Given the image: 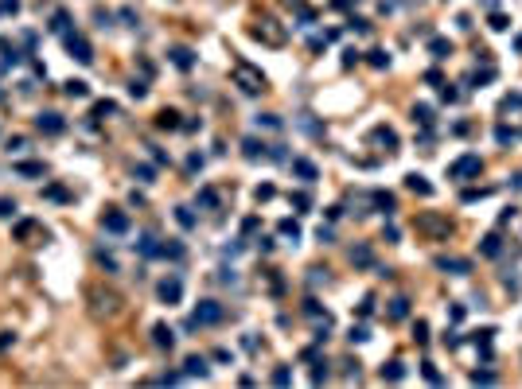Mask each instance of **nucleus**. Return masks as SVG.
I'll use <instances>...</instances> for the list:
<instances>
[{
    "mask_svg": "<svg viewBox=\"0 0 522 389\" xmlns=\"http://www.w3.org/2000/svg\"><path fill=\"white\" fill-rule=\"evenodd\" d=\"M468 381H472V386H495L499 374H495V370H475V374L468 377Z\"/></svg>",
    "mask_w": 522,
    "mask_h": 389,
    "instance_id": "30",
    "label": "nucleus"
},
{
    "mask_svg": "<svg viewBox=\"0 0 522 389\" xmlns=\"http://www.w3.org/2000/svg\"><path fill=\"white\" fill-rule=\"evenodd\" d=\"M36 129L43 136H59V133H67V121H62V113L47 110V113H39V117H36Z\"/></svg>",
    "mask_w": 522,
    "mask_h": 389,
    "instance_id": "8",
    "label": "nucleus"
},
{
    "mask_svg": "<svg viewBox=\"0 0 522 389\" xmlns=\"http://www.w3.org/2000/svg\"><path fill=\"white\" fill-rule=\"evenodd\" d=\"M405 377V366L401 362H386L382 366V381H401Z\"/></svg>",
    "mask_w": 522,
    "mask_h": 389,
    "instance_id": "28",
    "label": "nucleus"
},
{
    "mask_svg": "<svg viewBox=\"0 0 522 389\" xmlns=\"http://www.w3.org/2000/svg\"><path fill=\"white\" fill-rule=\"evenodd\" d=\"M429 51H433V59L440 62V59H449V55H452V43L437 36V39H429Z\"/></svg>",
    "mask_w": 522,
    "mask_h": 389,
    "instance_id": "23",
    "label": "nucleus"
},
{
    "mask_svg": "<svg viewBox=\"0 0 522 389\" xmlns=\"http://www.w3.org/2000/svg\"><path fill=\"white\" fill-rule=\"evenodd\" d=\"M129 226H133V222H129V214H125V210H106V214H102V230L117 234V238H121V234H129Z\"/></svg>",
    "mask_w": 522,
    "mask_h": 389,
    "instance_id": "9",
    "label": "nucleus"
},
{
    "mask_svg": "<svg viewBox=\"0 0 522 389\" xmlns=\"http://www.w3.org/2000/svg\"><path fill=\"white\" fill-rule=\"evenodd\" d=\"M503 110H522V94H507L503 97Z\"/></svg>",
    "mask_w": 522,
    "mask_h": 389,
    "instance_id": "50",
    "label": "nucleus"
},
{
    "mask_svg": "<svg viewBox=\"0 0 522 389\" xmlns=\"http://www.w3.org/2000/svg\"><path fill=\"white\" fill-rule=\"evenodd\" d=\"M12 342H16V335H12V331H0V351H8Z\"/></svg>",
    "mask_w": 522,
    "mask_h": 389,
    "instance_id": "54",
    "label": "nucleus"
},
{
    "mask_svg": "<svg viewBox=\"0 0 522 389\" xmlns=\"http://www.w3.org/2000/svg\"><path fill=\"white\" fill-rule=\"evenodd\" d=\"M12 171L24 175V179H43V175H47V164H43V160H16Z\"/></svg>",
    "mask_w": 522,
    "mask_h": 389,
    "instance_id": "10",
    "label": "nucleus"
},
{
    "mask_svg": "<svg viewBox=\"0 0 522 389\" xmlns=\"http://www.w3.org/2000/svg\"><path fill=\"white\" fill-rule=\"evenodd\" d=\"M176 218H180V226H183V230H191V226H195V214H191L187 207H180V210H176Z\"/></svg>",
    "mask_w": 522,
    "mask_h": 389,
    "instance_id": "44",
    "label": "nucleus"
},
{
    "mask_svg": "<svg viewBox=\"0 0 522 389\" xmlns=\"http://www.w3.org/2000/svg\"><path fill=\"white\" fill-rule=\"evenodd\" d=\"M67 51H71V59L74 62H82V66H90L94 62V47H90V39L82 36V32H67Z\"/></svg>",
    "mask_w": 522,
    "mask_h": 389,
    "instance_id": "5",
    "label": "nucleus"
},
{
    "mask_svg": "<svg viewBox=\"0 0 522 389\" xmlns=\"http://www.w3.org/2000/svg\"><path fill=\"white\" fill-rule=\"evenodd\" d=\"M51 32H55V36H67V32H71V16L67 12H51Z\"/></svg>",
    "mask_w": 522,
    "mask_h": 389,
    "instance_id": "26",
    "label": "nucleus"
},
{
    "mask_svg": "<svg viewBox=\"0 0 522 389\" xmlns=\"http://www.w3.org/2000/svg\"><path fill=\"white\" fill-rule=\"evenodd\" d=\"M370 203H375L382 214H394V194H390V191H375V194H370Z\"/></svg>",
    "mask_w": 522,
    "mask_h": 389,
    "instance_id": "24",
    "label": "nucleus"
},
{
    "mask_svg": "<svg viewBox=\"0 0 522 389\" xmlns=\"http://www.w3.org/2000/svg\"><path fill=\"white\" fill-rule=\"evenodd\" d=\"M292 175H296L300 183H316V179H320V168L312 164V160L296 156V160H292Z\"/></svg>",
    "mask_w": 522,
    "mask_h": 389,
    "instance_id": "12",
    "label": "nucleus"
},
{
    "mask_svg": "<svg viewBox=\"0 0 522 389\" xmlns=\"http://www.w3.org/2000/svg\"><path fill=\"white\" fill-rule=\"evenodd\" d=\"M370 140H378V145H386V152H394V148H398V133H394L390 125H378L375 133H370Z\"/></svg>",
    "mask_w": 522,
    "mask_h": 389,
    "instance_id": "16",
    "label": "nucleus"
},
{
    "mask_svg": "<svg viewBox=\"0 0 522 389\" xmlns=\"http://www.w3.org/2000/svg\"><path fill=\"white\" fill-rule=\"evenodd\" d=\"M187 168L199 171V168H203V156H199V152H191V156H187Z\"/></svg>",
    "mask_w": 522,
    "mask_h": 389,
    "instance_id": "55",
    "label": "nucleus"
},
{
    "mask_svg": "<svg viewBox=\"0 0 522 389\" xmlns=\"http://www.w3.org/2000/svg\"><path fill=\"white\" fill-rule=\"evenodd\" d=\"M133 175L141 183H152V175H156V168H148V164H141V168H133Z\"/></svg>",
    "mask_w": 522,
    "mask_h": 389,
    "instance_id": "45",
    "label": "nucleus"
},
{
    "mask_svg": "<svg viewBox=\"0 0 522 389\" xmlns=\"http://www.w3.org/2000/svg\"><path fill=\"white\" fill-rule=\"evenodd\" d=\"M285 4H292V8H300V4H304V0H285Z\"/></svg>",
    "mask_w": 522,
    "mask_h": 389,
    "instance_id": "59",
    "label": "nucleus"
},
{
    "mask_svg": "<svg viewBox=\"0 0 522 389\" xmlns=\"http://www.w3.org/2000/svg\"><path fill=\"white\" fill-rule=\"evenodd\" d=\"M230 78H234V86H238L242 94H250V97H257V94H265L269 90V78L257 71V66H250V62H234Z\"/></svg>",
    "mask_w": 522,
    "mask_h": 389,
    "instance_id": "1",
    "label": "nucleus"
},
{
    "mask_svg": "<svg viewBox=\"0 0 522 389\" xmlns=\"http://www.w3.org/2000/svg\"><path fill=\"white\" fill-rule=\"evenodd\" d=\"M269 148H273V145L257 140V136H246V140H242V156L246 160H269Z\"/></svg>",
    "mask_w": 522,
    "mask_h": 389,
    "instance_id": "13",
    "label": "nucleus"
},
{
    "mask_svg": "<svg viewBox=\"0 0 522 389\" xmlns=\"http://www.w3.org/2000/svg\"><path fill=\"white\" fill-rule=\"evenodd\" d=\"M277 234H281V238H285V242H292V245H296V242H300V222H292V218H281V222H277Z\"/></svg>",
    "mask_w": 522,
    "mask_h": 389,
    "instance_id": "21",
    "label": "nucleus"
},
{
    "mask_svg": "<svg viewBox=\"0 0 522 389\" xmlns=\"http://www.w3.org/2000/svg\"><path fill=\"white\" fill-rule=\"evenodd\" d=\"M366 62H370V66H378V71H386V66H390V55H386V51H366Z\"/></svg>",
    "mask_w": 522,
    "mask_h": 389,
    "instance_id": "32",
    "label": "nucleus"
},
{
    "mask_svg": "<svg viewBox=\"0 0 522 389\" xmlns=\"http://www.w3.org/2000/svg\"><path fill=\"white\" fill-rule=\"evenodd\" d=\"M347 339H351V342H366V339H370V327H366V323H359V327H351V335H347Z\"/></svg>",
    "mask_w": 522,
    "mask_h": 389,
    "instance_id": "43",
    "label": "nucleus"
},
{
    "mask_svg": "<svg viewBox=\"0 0 522 389\" xmlns=\"http://www.w3.org/2000/svg\"><path fill=\"white\" fill-rule=\"evenodd\" d=\"M479 171H484V160L475 156V152H464L449 164V179L456 183H468V179H479Z\"/></svg>",
    "mask_w": 522,
    "mask_h": 389,
    "instance_id": "3",
    "label": "nucleus"
},
{
    "mask_svg": "<svg viewBox=\"0 0 522 389\" xmlns=\"http://www.w3.org/2000/svg\"><path fill=\"white\" fill-rule=\"evenodd\" d=\"M133 245H137V253H141V257H160V238H156V230H141Z\"/></svg>",
    "mask_w": 522,
    "mask_h": 389,
    "instance_id": "11",
    "label": "nucleus"
},
{
    "mask_svg": "<svg viewBox=\"0 0 522 389\" xmlns=\"http://www.w3.org/2000/svg\"><path fill=\"white\" fill-rule=\"evenodd\" d=\"M199 207L215 210V207H219V191H215V187H203V191H199Z\"/></svg>",
    "mask_w": 522,
    "mask_h": 389,
    "instance_id": "29",
    "label": "nucleus"
},
{
    "mask_svg": "<svg viewBox=\"0 0 522 389\" xmlns=\"http://www.w3.org/2000/svg\"><path fill=\"white\" fill-rule=\"evenodd\" d=\"M413 121L429 129V125H433V105H413Z\"/></svg>",
    "mask_w": 522,
    "mask_h": 389,
    "instance_id": "33",
    "label": "nucleus"
},
{
    "mask_svg": "<svg viewBox=\"0 0 522 389\" xmlns=\"http://www.w3.org/2000/svg\"><path fill=\"white\" fill-rule=\"evenodd\" d=\"M405 316H410V300H405V296H394L390 308H386V319H390V323H401Z\"/></svg>",
    "mask_w": 522,
    "mask_h": 389,
    "instance_id": "14",
    "label": "nucleus"
},
{
    "mask_svg": "<svg viewBox=\"0 0 522 389\" xmlns=\"http://www.w3.org/2000/svg\"><path fill=\"white\" fill-rule=\"evenodd\" d=\"M355 4H363V0H331L335 12H347V8H355Z\"/></svg>",
    "mask_w": 522,
    "mask_h": 389,
    "instance_id": "51",
    "label": "nucleus"
},
{
    "mask_svg": "<svg viewBox=\"0 0 522 389\" xmlns=\"http://www.w3.org/2000/svg\"><path fill=\"white\" fill-rule=\"evenodd\" d=\"M413 342H421V347L429 342V323H425V319H417V323H413Z\"/></svg>",
    "mask_w": 522,
    "mask_h": 389,
    "instance_id": "38",
    "label": "nucleus"
},
{
    "mask_svg": "<svg viewBox=\"0 0 522 389\" xmlns=\"http://www.w3.org/2000/svg\"><path fill=\"white\" fill-rule=\"evenodd\" d=\"M273 386H292V370L289 366H277V370H273Z\"/></svg>",
    "mask_w": 522,
    "mask_h": 389,
    "instance_id": "40",
    "label": "nucleus"
},
{
    "mask_svg": "<svg viewBox=\"0 0 522 389\" xmlns=\"http://www.w3.org/2000/svg\"><path fill=\"white\" fill-rule=\"evenodd\" d=\"M152 342H156L160 351H171V347H176V335H171L168 323H156V327H152Z\"/></svg>",
    "mask_w": 522,
    "mask_h": 389,
    "instance_id": "15",
    "label": "nucleus"
},
{
    "mask_svg": "<svg viewBox=\"0 0 522 389\" xmlns=\"http://www.w3.org/2000/svg\"><path fill=\"white\" fill-rule=\"evenodd\" d=\"M20 12V0H0V16H16Z\"/></svg>",
    "mask_w": 522,
    "mask_h": 389,
    "instance_id": "49",
    "label": "nucleus"
},
{
    "mask_svg": "<svg viewBox=\"0 0 522 389\" xmlns=\"http://www.w3.org/2000/svg\"><path fill=\"white\" fill-rule=\"evenodd\" d=\"M156 129H168V133H176V129H183L180 113H176V110H160V113H156Z\"/></svg>",
    "mask_w": 522,
    "mask_h": 389,
    "instance_id": "19",
    "label": "nucleus"
},
{
    "mask_svg": "<svg viewBox=\"0 0 522 389\" xmlns=\"http://www.w3.org/2000/svg\"><path fill=\"white\" fill-rule=\"evenodd\" d=\"M351 261H355V265H370L375 257H370V249H366V245H355V249H351Z\"/></svg>",
    "mask_w": 522,
    "mask_h": 389,
    "instance_id": "37",
    "label": "nucleus"
},
{
    "mask_svg": "<svg viewBox=\"0 0 522 389\" xmlns=\"http://www.w3.org/2000/svg\"><path fill=\"white\" fill-rule=\"evenodd\" d=\"M479 253H484V257H499V253H503V245H499V234H487L484 245H479Z\"/></svg>",
    "mask_w": 522,
    "mask_h": 389,
    "instance_id": "27",
    "label": "nucleus"
},
{
    "mask_svg": "<svg viewBox=\"0 0 522 389\" xmlns=\"http://www.w3.org/2000/svg\"><path fill=\"white\" fill-rule=\"evenodd\" d=\"M62 94L67 97H90V86H86L82 78H71V82L62 86Z\"/></svg>",
    "mask_w": 522,
    "mask_h": 389,
    "instance_id": "25",
    "label": "nucleus"
},
{
    "mask_svg": "<svg viewBox=\"0 0 522 389\" xmlns=\"http://www.w3.org/2000/svg\"><path fill=\"white\" fill-rule=\"evenodd\" d=\"M359 62V51H343V66H355Z\"/></svg>",
    "mask_w": 522,
    "mask_h": 389,
    "instance_id": "57",
    "label": "nucleus"
},
{
    "mask_svg": "<svg viewBox=\"0 0 522 389\" xmlns=\"http://www.w3.org/2000/svg\"><path fill=\"white\" fill-rule=\"evenodd\" d=\"M405 187H410L413 194H425V199L433 194V183H429L425 175H417V171H410V175H405Z\"/></svg>",
    "mask_w": 522,
    "mask_h": 389,
    "instance_id": "17",
    "label": "nucleus"
},
{
    "mask_svg": "<svg viewBox=\"0 0 522 389\" xmlns=\"http://www.w3.org/2000/svg\"><path fill=\"white\" fill-rule=\"evenodd\" d=\"M320 381H328V362H316V370H312V386H320Z\"/></svg>",
    "mask_w": 522,
    "mask_h": 389,
    "instance_id": "48",
    "label": "nucleus"
},
{
    "mask_svg": "<svg viewBox=\"0 0 522 389\" xmlns=\"http://www.w3.org/2000/svg\"><path fill=\"white\" fill-rule=\"evenodd\" d=\"M257 129H281L277 113H257Z\"/></svg>",
    "mask_w": 522,
    "mask_h": 389,
    "instance_id": "36",
    "label": "nucleus"
},
{
    "mask_svg": "<svg viewBox=\"0 0 522 389\" xmlns=\"http://www.w3.org/2000/svg\"><path fill=\"white\" fill-rule=\"evenodd\" d=\"M273 194H277V191H273V187H269V183H261V187H257V191H254V199H257V203H269V199H273Z\"/></svg>",
    "mask_w": 522,
    "mask_h": 389,
    "instance_id": "47",
    "label": "nucleus"
},
{
    "mask_svg": "<svg viewBox=\"0 0 522 389\" xmlns=\"http://www.w3.org/2000/svg\"><path fill=\"white\" fill-rule=\"evenodd\" d=\"M417 230H433V234H452V222L449 218H417Z\"/></svg>",
    "mask_w": 522,
    "mask_h": 389,
    "instance_id": "20",
    "label": "nucleus"
},
{
    "mask_svg": "<svg viewBox=\"0 0 522 389\" xmlns=\"http://www.w3.org/2000/svg\"><path fill=\"white\" fill-rule=\"evenodd\" d=\"M168 55H171V62H176L180 71H191V66H195V51L191 47H171Z\"/></svg>",
    "mask_w": 522,
    "mask_h": 389,
    "instance_id": "18",
    "label": "nucleus"
},
{
    "mask_svg": "<svg viewBox=\"0 0 522 389\" xmlns=\"http://www.w3.org/2000/svg\"><path fill=\"white\" fill-rule=\"evenodd\" d=\"M226 319V308L219 304V300H199L191 312V319H187V327H215V323H222Z\"/></svg>",
    "mask_w": 522,
    "mask_h": 389,
    "instance_id": "2",
    "label": "nucleus"
},
{
    "mask_svg": "<svg viewBox=\"0 0 522 389\" xmlns=\"http://www.w3.org/2000/svg\"><path fill=\"white\" fill-rule=\"evenodd\" d=\"M211 370H206V362L199 358V354H191L187 362H183V377H206Z\"/></svg>",
    "mask_w": 522,
    "mask_h": 389,
    "instance_id": "22",
    "label": "nucleus"
},
{
    "mask_svg": "<svg viewBox=\"0 0 522 389\" xmlns=\"http://www.w3.org/2000/svg\"><path fill=\"white\" fill-rule=\"evenodd\" d=\"M110 113H117L113 101H97V105H94V117H110Z\"/></svg>",
    "mask_w": 522,
    "mask_h": 389,
    "instance_id": "46",
    "label": "nucleus"
},
{
    "mask_svg": "<svg viewBox=\"0 0 522 389\" xmlns=\"http://www.w3.org/2000/svg\"><path fill=\"white\" fill-rule=\"evenodd\" d=\"M514 51H519V55H522V36H519V39H514Z\"/></svg>",
    "mask_w": 522,
    "mask_h": 389,
    "instance_id": "58",
    "label": "nucleus"
},
{
    "mask_svg": "<svg viewBox=\"0 0 522 389\" xmlns=\"http://www.w3.org/2000/svg\"><path fill=\"white\" fill-rule=\"evenodd\" d=\"M160 257H171V261H180V257H183V245L180 242H160Z\"/></svg>",
    "mask_w": 522,
    "mask_h": 389,
    "instance_id": "35",
    "label": "nucleus"
},
{
    "mask_svg": "<svg viewBox=\"0 0 522 389\" xmlns=\"http://www.w3.org/2000/svg\"><path fill=\"white\" fill-rule=\"evenodd\" d=\"M289 203H292L296 210H300V214H304L308 207H312V199H308V191H296V194H289Z\"/></svg>",
    "mask_w": 522,
    "mask_h": 389,
    "instance_id": "39",
    "label": "nucleus"
},
{
    "mask_svg": "<svg viewBox=\"0 0 522 389\" xmlns=\"http://www.w3.org/2000/svg\"><path fill=\"white\" fill-rule=\"evenodd\" d=\"M129 94H133L137 101H141V97L148 94V82H145V78H133V82H129Z\"/></svg>",
    "mask_w": 522,
    "mask_h": 389,
    "instance_id": "42",
    "label": "nucleus"
},
{
    "mask_svg": "<svg viewBox=\"0 0 522 389\" xmlns=\"http://www.w3.org/2000/svg\"><path fill=\"white\" fill-rule=\"evenodd\" d=\"M507 27H510V24H507V16H499V12L491 16V32H507Z\"/></svg>",
    "mask_w": 522,
    "mask_h": 389,
    "instance_id": "52",
    "label": "nucleus"
},
{
    "mask_svg": "<svg viewBox=\"0 0 522 389\" xmlns=\"http://www.w3.org/2000/svg\"><path fill=\"white\" fill-rule=\"evenodd\" d=\"M156 296H160V304H168V308L180 304V300H183V277H180V273H168V277L160 280Z\"/></svg>",
    "mask_w": 522,
    "mask_h": 389,
    "instance_id": "6",
    "label": "nucleus"
},
{
    "mask_svg": "<svg viewBox=\"0 0 522 389\" xmlns=\"http://www.w3.org/2000/svg\"><path fill=\"white\" fill-rule=\"evenodd\" d=\"M250 36L261 39V43H269V47H285V39H289V32L273 20V16H261L254 27H250Z\"/></svg>",
    "mask_w": 522,
    "mask_h": 389,
    "instance_id": "4",
    "label": "nucleus"
},
{
    "mask_svg": "<svg viewBox=\"0 0 522 389\" xmlns=\"http://www.w3.org/2000/svg\"><path fill=\"white\" fill-rule=\"evenodd\" d=\"M347 24H351V32H370V24H366V20H359V16H351Z\"/></svg>",
    "mask_w": 522,
    "mask_h": 389,
    "instance_id": "53",
    "label": "nucleus"
},
{
    "mask_svg": "<svg viewBox=\"0 0 522 389\" xmlns=\"http://www.w3.org/2000/svg\"><path fill=\"white\" fill-rule=\"evenodd\" d=\"M43 194H47V199H55V203H71V191H67V187H59V183L43 187Z\"/></svg>",
    "mask_w": 522,
    "mask_h": 389,
    "instance_id": "31",
    "label": "nucleus"
},
{
    "mask_svg": "<svg viewBox=\"0 0 522 389\" xmlns=\"http://www.w3.org/2000/svg\"><path fill=\"white\" fill-rule=\"evenodd\" d=\"M421 377H425L429 386H440V381H444V377H440V370L433 362H421Z\"/></svg>",
    "mask_w": 522,
    "mask_h": 389,
    "instance_id": "34",
    "label": "nucleus"
},
{
    "mask_svg": "<svg viewBox=\"0 0 522 389\" xmlns=\"http://www.w3.org/2000/svg\"><path fill=\"white\" fill-rule=\"evenodd\" d=\"M433 265H437L440 273H449V277H468V273H472V261H468V257H449V253H440Z\"/></svg>",
    "mask_w": 522,
    "mask_h": 389,
    "instance_id": "7",
    "label": "nucleus"
},
{
    "mask_svg": "<svg viewBox=\"0 0 522 389\" xmlns=\"http://www.w3.org/2000/svg\"><path fill=\"white\" fill-rule=\"evenodd\" d=\"M449 319H452V323H460V319H464V308L452 304V308H449Z\"/></svg>",
    "mask_w": 522,
    "mask_h": 389,
    "instance_id": "56",
    "label": "nucleus"
},
{
    "mask_svg": "<svg viewBox=\"0 0 522 389\" xmlns=\"http://www.w3.org/2000/svg\"><path fill=\"white\" fill-rule=\"evenodd\" d=\"M16 199H4V194H0V218H16Z\"/></svg>",
    "mask_w": 522,
    "mask_h": 389,
    "instance_id": "41",
    "label": "nucleus"
}]
</instances>
